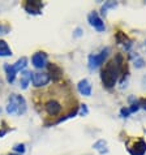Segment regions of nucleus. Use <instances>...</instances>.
<instances>
[{
  "label": "nucleus",
  "instance_id": "nucleus-1",
  "mask_svg": "<svg viewBox=\"0 0 146 155\" xmlns=\"http://www.w3.org/2000/svg\"><path fill=\"white\" fill-rule=\"evenodd\" d=\"M58 87H51L48 90H46L43 93H37L35 95H38L41 98V106H42V112L48 117H59L58 121H60L61 119L63 112L65 111V107H64V103L61 102V99L58 98Z\"/></svg>",
  "mask_w": 146,
  "mask_h": 155
},
{
  "label": "nucleus",
  "instance_id": "nucleus-2",
  "mask_svg": "<svg viewBox=\"0 0 146 155\" xmlns=\"http://www.w3.org/2000/svg\"><path fill=\"white\" fill-rule=\"evenodd\" d=\"M120 67H121V56L118 55V61H108L102 69V84L106 86L107 89L114 87L118 82L119 73H120Z\"/></svg>",
  "mask_w": 146,
  "mask_h": 155
},
{
  "label": "nucleus",
  "instance_id": "nucleus-3",
  "mask_svg": "<svg viewBox=\"0 0 146 155\" xmlns=\"http://www.w3.org/2000/svg\"><path fill=\"white\" fill-rule=\"evenodd\" d=\"M26 101L22 95H18V94H12L8 99V103H7V107H5V111L8 115H24L26 112Z\"/></svg>",
  "mask_w": 146,
  "mask_h": 155
},
{
  "label": "nucleus",
  "instance_id": "nucleus-4",
  "mask_svg": "<svg viewBox=\"0 0 146 155\" xmlns=\"http://www.w3.org/2000/svg\"><path fill=\"white\" fill-rule=\"evenodd\" d=\"M28 65V59L26 58H21L18 59L15 64H5L4 65V69H5L7 73V81L9 84H13L15 82V78H16V74L18 73L21 69H24L25 67Z\"/></svg>",
  "mask_w": 146,
  "mask_h": 155
},
{
  "label": "nucleus",
  "instance_id": "nucleus-5",
  "mask_svg": "<svg viewBox=\"0 0 146 155\" xmlns=\"http://www.w3.org/2000/svg\"><path fill=\"white\" fill-rule=\"evenodd\" d=\"M110 52V48H105L102 52L97 54V55H90L89 56V68L90 69H97L98 67H101L105 63V59L107 58V55Z\"/></svg>",
  "mask_w": 146,
  "mask_h": 155
},
{
  "label": "nucleus",
  "instance_id": "nucleus-6",
  "mask_svg": "<svg viewBox=\"0 0 146 155\" xmlns=\"http://www.w3.org/2000/svg\"><path fill=\"white\" fill-rule=\"evenodd\" d=\"M51 77L48 73H42V72H35L32 73V82L35 87H43L50 82Z\"/></svg>",
  "mask_w": 146,
  "mask_h": 155
},
{
  "label": "nucleus",
  "instance_id": "nucleus-7",
  "mask_svg": "<svg viewBox=\"0 0 146 155\" xmlns=\"http://www.w3.org/2000/svg\"><path fill=\"white\" fill-rule=\"evenodd\" d=\"M88 21H89V24L97 30V31L102 33V31H105V30H106L105 22H103V20L101 18L99 15H98L97 12H91V13L88 16Z\"/></svg>",
  "mask_w": 146,
  "mask_h": 155
},
{
  "label": "nucleus",
  "instance_id": "nucleus-8",
  "mask_svg": "<svg viewBox=\"0 0 146 155\" xmlns=\"http://www.w3.org/2000/svg\"><path fill=\"white\" fill-rule=\"evenodd\" d=\"M32 63L33 65L37 68V69H42V68H45L47 65V54L46 52H35L33 55L32 58Z\"/></svg>",
  "mask_w": 146,
  "mask_h": 155
},
{
  "label": "nucleus",
  "instance_id": "nucleus-9",
  "mask_svg": "<svg viewBox=\"0 0 146 155\" xmlns=\"http://www.w3.org/2000/svg\"><path fill=\"white\" fill-rule=\"evenodd\" d=\"M25 11L30 15H41L42 13V8H43V4L41 2H26L24 4Z\"/></svg>",
  "mask_w": 146,
  "mask_h": 155
},
{
  "label": "nucleus",
  "instance_id": "nucleus-10",
  "mask_svg": "<svg viewBox=\"0 0 146 155\" xmlns=\"http://www.w3.org/2000/svg\"><path fill=\"white\" fill-rule=\"evenodd\" d=\"M77 89H78L80 94H82L85 97H90L91 95V85L88 80H81L78 85H77Z\"/></svg>",
  "mask_w": 146,
  "mask_h": 155
},
{
  "label": "nucleus",
  "instance_id": "nucleus-11",
  "mask_svg": "<svg viewBox=\"0 0 146 155\" xmlns=\"http://www.w3.org/2000/svg\"><path fill=\"white\" fill-rule=\"evenodd\" d=\"M48 71H50V73H52L50 77L54 81H59V80L63 78V69L58 65V64H54V63L50 64V65H48ZM50 73H48V74H50Z\"/></svg>",
  "mask_w": 146,
  "mask_h": 155
},
{
  "label": "nucleus",
  "instance_id": "nucleus-12",
  "mask_svg": "<svg viewBox=\"0 0 146 155\" xmlns=\"http://www.w3.org/2000/svg\"><path fill=\"white\" fill-rule=\"evenodd\" d=\"M131 153L132 155H144L146 153V142L144 140H138L131 149Z\"/></svg>",
  "mask_w": 146,
  "mask_h": 155
},
{
  "label": "nucleus",
  "instance_id": "nucleus-13",
  "mask_svg": "<svg viewBox=\"0 0 146 155\" xmlns=\"http://www.w3.org/2000/svg\"><path fill=\"white\" fill-rule=\"evenodd\" d=\"M32 80V72H28V71H24L21 73V78H20V86L21 89H26L28 85Z\"/></svg>",
  "mask_w": 146,
  "mask_h": 155
},
{
  "label": "nucleus",
  "instance_id": "nucleus-14",
  "mask_svg": "<svg viewBox=\"0 0 146 155\" xmlns=\"http://www.w3.org/2000/svg\"><path fill=\"white\" fill-rule=\"evenodd\" d=\"M12 55V50L9 48L8 43L5 41H2L0 39V56L2 58H8Z\"/></svg>",
  "mask_w": 146,
  "mask_h": 155
},
{
  "label": "nucleus",
  "instance_id": "nucleus-15",
  "mask_svg": "<svg viewBox=\"0 0 146 155\" xmlns=\"http://www.w3.org/2000/svg\"><path fill=\"white\" fill-rule=\"evenodd\" d=\"M93 147L97 151H99V154H106L107 151H108V149H107V143H106V141H105V140L97 141L95 143H94Z\"/></svg>",
  "mask_w": 146,
  "mask_h": 155
},
{
  "label": "nucleus",
  "instance_id": "nucleus-16",
  "mask_svg": "<svg viewBox=\"0 0 146 155\" xmlns=\"http://www.w3.org/2000/svg\"><path fill=\"white\" fill-rule=\"evenodd\" d=\"M15 151H17V153H25V145L24 143H17V145H15Z\"/></svg>",
  "mask_w": 146,
  "mask_h": 155
},
{
  "label": "nucleus",
  "instance_id": "nucleus-17",
  "mask_svg": "<svg viewBox=\"0 0 146 155\" xmlns=\"http://www.w3.org/2000/svg\"><path fill=\"white\" fill-rule=\"evenodd\" d=\"M8 31H9V28H8L7 25L0 24V35H4V34H7Z\"/></svg>",
  "mask_w": 146,
  "mask_h": 155
},
{
  "label": "nucleus",
  "instance_id": "nucleus-18",
  "mask_svg": "<svg viewBox=\"0 0 146 155\" xmlns=\"http://www.w3.org/2000/svg\"><path fill=\"white\" fill-rule=\"evenodd\" d=\"M134 65H136L137 68H141V67L144 65V60H142V59H138L137 61H134Z\"/></svg>",
  "mask_w": 146,
  "mask_h": 155
},
{
  "label": "nucleus",
  "instance_id": "nucleus-19",
  "mask_svg": "<svg viewBox=\"0 0 146 155\" xmlns=\"http://www.w3.org/2000/svg\"><path fill=\"white\" fill-rule=\"evenodd\" d=\"M138 104H140V107H142L144 110H146V99H141L138 102Z\"/></svg>",
  "mask_w": 146,
  "mask_h": 155
},
{
  "label": "nucleus",
  "instance_id": "nucleus-20",
  "mask_svg": "<svg viewBox=\"0 0 146 155\" xmlns=\"http://www.w3.org/2000/svg\"><path fill=\"white\" fill-rule=\"evenodd\" d=\"M80 34H81V30H80V29H77V33H76V35H77V37H78V35H80Z\"/></svg>",
  "mask_w": 146,
  "mask_h": 155
},
{
  "label": "nucleus",
  "instance_id": "nucleus-21",
  "mask_svg": "<svg viewBox=\"0 0 146 155\" xmlns=\"http://www.w3.org/2000/svg\"><path fill=\"white\" fill-rule=\"evenodd\" d=\"M9 155H21V154H9Z\"/></svg>",
  "mask_w": 146,
  "mask_h": 155
},
{
  "label": "nucleus",
  "instance_id": "nucleus-22",
  "mask_svg": "<svg viewBox=\"0 0 146 155\" xmlns=\"http://www.w3.org/2000/svg\"><path fill=\"white\" fill-rule=\"evenodd\" d=\"M145 46H146V42H145Z\"/></svg>",
  "mask_w": 146,
  "mask_h": 155
}]
</instances>
